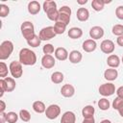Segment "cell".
Returning <instances> with one entry per match:
<instances>
[{
	"label": "cell",
	"instance_id": "obj_1",
	"mask_svg": "<svg viewBox=\"0 0 123 123\" xmlns=\"http://www.w3.org/2000/svg\"><path fill=\"white\" fill-rule=\"evenodd\" d=\"M19 62L23 65H34L37 62V55L29 48H22L19 52Z\"/></svg>",
	"mask_w": 123,
	"mask_h": 123
},
{
	"label": "cell",
	"instance_id": "obj_2",
	"mask_svg": "<svg viewBox=\"0 0 123 123\" xmlns=\"http://www.w3.org/2000/svg\"><path fill=\"white\" fill-rule=\"evenodd\" d=\"M43 11L46 12L48 19L57 22L59 17V10H57V4L55 1H45L43 2Z\"/></svg>",
	"mask_w": 123,
	"mask_h": 123
},
{
	"label": "cell",
	"instance_id": "obj_3",
	"mask_svg": "<svg viewBox=\"0 0 123 123\" xmlns=\"http://www.w3.org/2000/svg\"><path fill=\"white\" fill-rule=\"evenodd\" d=\"M20 30H21V34H22L23 37L26 40H29L36 36L35 27L31 21H24L20 26Z\"/></svg>",
	"mask_w": 123,
	"mask_h": 123
},
{
	"label": "cell",
	"instance_id": "obj_4",
	"mask_svg": "<svg viewBox=\"0 0 123 123\" xmlns=\"http://www.w3.org/2000/svg\"><path fill=\"white\" fill-rule=\"evenodd\" d=\"M13 51V43L11 40H5L0 45V60L4 61L10 58Z\"/></svg>",
	"mask_w": 123,
	"mask_h": 123
},
{
	"label": "cell",
	"instance_id": "obj_5",
	"mask_svg": "<svg viewBox=\"0 0 123 123\" xmlns=\"http://www.w3.org/2000/svg\"><path fill=\"white\" fill-rule=\"evenodd\" d=\"M70 16H71V9L68 6H62L59 9V17L57 22L63 23L67 26V24L70 22Z\"/></svg>",
	"mask_w": 123,
	"mask_h": 123
},
{
	"label": "cell",
	"instance_id": "obj_6",
	"mask_svg": "<svg viewBox=\"0 0 123 123\" xmlns=\"http://www.w3.org/2000/svg\"><path fill=\"white\" fill-rule=\"evenodd\" d=\"M10 72L12 74V76L15 79H18L22 76L23 74V68H22V64L20 62H16V61H12L10 63L9 66Z\"/></svg>",
	"mask_w": 123,
	"mask_h": 123
},
{
	"label": "cell",
	"instance_id": "obj_7",
	"mask_svg": "<svg viewBox=\"0 0 123 123\" xmlns=\"http://www.w3.org/2000/svg\"><path fill=\"white\" fill-rule=\"evenodd\" d=\"M38 37L41 40H50L56 37V33L54 30V26H48L45 28H42L39 31Z\"/></svg>",
	"mask_w": 123,
	"mask_h": 123
},
{
	"label": "cell",
	"instance_id": "obj_8",
	"mask_svg": "<svg viewBox=\"0 0 123 123\" xmlns=\"http://www.w3.org/2000/svg\"><path fill=\"white\" fill-rule=\"evenodd\" d=\"M60 113H61V108L59 105H56V104H52L48 106L45 111V115L50 120L56 119L60 115Z\"/></svg>",
	"mask_w": 123,
	"mask_h": 123
},
{
	"label": "cell",
	"instance_id": "obj_9",
	"mask_svg": "<svg viewBox=\"0 0 123 123\" xmlns=\"http://www.w3.org/2000/svg\"><path fill=\"white\" fill-rule=\"evenodd\" d=\"M98 90H99V93L104 97L111 96L115 92V86L112 83H106L101 85Z\"/></svg>",
	"mask_w": 123,
	"mask_h": 123
},
{
	"label": "cell",
	"instance_id": "obj_10",
	"mask_svg": "<svg viewBox=\"0 0 123 123\" xmlns=\"http://www.w3.org/2000/svg\"><path fill=\"white\" fill-rule=\"evenodd\" d=\"M114 43L111 39H104L100 44V49L105 54H111L114 51Z\"/></svg>",
	"mask_w": 123,
	"mask_h": 123
},
{
	"label": "cell",
	"instance_id": "obj_11",
	"mask_svg": "<svg viewBox=\"0 0 123 123\" xmlns=\"http://www.w3.org/2000/svg\"><path fill=\"white\" fill-rule=\"evenodd\" d=\"M89 36L91 39H100L104 36V29L100 26H93L89 30Z\"/></svg>",
	"mask_w": 123,
	"mask_h": 123
},
{
	"label": "cell",
	"instance_id": "obj_12",
	"mask_svg": "<svg viewBox=\"0 0 123 123\" xmlns=\"http://www.w3.org/2000/svg\"><path fill=\"white\" fill-rule=\"evenodd\" d=\"M56 64V61L55 58L52 55H44L41 59V65L46 68V69H50L52 67H54Z\"/></svg>",
	"mask_w": 123,
	"mask_h": 123
},
{
	"label": "cell",
	"instance_id": "obj_13",
	"mask_svg": "<svg viewBox=\"0 0 123 123\" xmlns=\"http://www.w3.org/2000/svg\"><path fill=\"white\" fill-rule=\"evenodd\" d=\"M61 94L63 97L70 98V97H72L75 94V87L72 85H70V84L63 85L62 86V88H61Z\"/></svg>",
	"mask_w": 123,
	"mask_h": 123
},
{
	"label": "cell",
	"instance_id": "obj_14",
	"mask_svg": "<svg viewBox=\"0 0 123 123\" xmlns=\"http://www.w3.org/2000/svg\"><path fill=\"white\" fill-rule=\"evenodd\" d=\"M54 55H55V58L59 61H65L66 59H68V56H69L67 50L63 47L56 48V50L54 52Z\"/></svg>",
	"mask_w": 123,
	"mask_h": 123
},
{
	"label": "cell",
	"instance_id": "obj_15",
	"mask_svg": "<svg viewBox=\"0 0 123 123\" xmlns=\"http://www.w3.org/2000/svg\"><path fill=\"white\" fill-rule=\"evenodd\" d=\"M83 49L85 52H87V53H90V52H93L96 47H97V43L94 39H86L83 42Z\"/></svg>",
	"mask_w": 123,
	"mask_h": 123
},
{
	"label": "cell",
	"instance_id": "obj_16",
	"mask_svg": "<svg viewBox=\"0 0 123 123\" xmlns=\"http://www.w3.org/2000/svg\"><path fill=\"white\" fill-rule=\"evenodd\" d=\"M76 122V115L73 111H65L62 115L61 123H75Z\"/></svg>",
	"mask_w": 123,
	"mask_h": 123
},
{
	"label": "cell",
	"instance_id": "obj_17",
	"mask_svg": "<svg viewBox=\"0 0 123 123\" xmlns=\"http://www.w3.org/2000/svg\"><path fill=\"white\" fill-rule=\"evenodd\" d=\"M76 16H77V19L79 21L85 22L89 17V12H88V10L86 8H79L78 11H77Z\"/></svg>",
	"mask_w": 123,
	"mask_h": 123
},
{
	"label": "cell",
	"instance_id": "obj_18",
	"mask_svg": "<svg viewBox=\"0 0 123 123\" xmlns=\"http://www.w3.org/2000/svg\"><path fill=\"white\" fill-rule=\"evenodd\" d=\"M68 59H69V62L71 63H79L82 61V59H83V55L78 50H72L69 53Z\"/></svg>",
	"mask_w": 123,
	"mask_h": 123
},
{
	"label": "cell",
	"instance_id": "obj_19",
	"mask_svg": "<svg viewBox=\"0 0 123 123\" xmlns=\"http://www.w3.org/2000/svg\"><path fill=\"white\" fill-rule=\"evenodd\" d=\"M107 63L108 65L111 67V68H116L119 66L120 64V59L117 55H114V54H111L108 57L107 59Z\"/></svg>",
	"mask_w": 123,
	"mask_h": 123
},
{
	"label": "cell",
	"instance_id": "obj_20",
	"mask_svg": "<svg viewBox=\"0 0 123 123\" xmlns=\"http://www.w3.org/2000/svg\"><path fill=\"white\" fill-rule=\"evenodd\" d=\"M118 76V72L115 68H108L104 72V78L108 81H114Z\"/></svg>",
	"mask_w": 123,
	"mask_h": 123
},
{
	"label": "cell",
	"instance_id": "obj_21",
	"mask_svg": "<svg viewBox=\"0 0 123 123\" xmlns=\"http://www.w3.org/2000/svg\"><path fill=\"white\" fill-rule=\"evenodd\" d=\"M28 12L29 13L35 15L40 12V4L37 1H31L28 4Z\"/></svg>",
	"mask_w": 123,
	"mask_h": 123
},
{
	"label": "cell",
	"instance_id": "obj_22",
	"mask_svg": "<svg viewBox=\"0 0 123 123\" xmlns=\"http://www.w3.org/2000/svg\"><path fill=\"white\" fill-rule=\"evenodd\" d=\"M68 37L72 39H77V38H80L82 36H83V31L81 28L79 27H72L68 30Z\"/></svg>",
	"mask_w": 123,
	"mask_h": 123
},
{
	"label": "cell",
	"instance_id": "obj_23",
	"mask_svg": "<svg viewBox=\"0 0 123 123\" xmlns=\"http://www.w3.org/2000/svg\"><path fill=\"white\" fill-rule=\"evenodd\" d=\"M4 81H5V85H6V91L7 92H12L14 90L15 88V81L13 78H11V77H6L4 78Z\"/></svg>",
	"mask_w": 123,
	"mask_h": 123
},
{
	"label": "cell",
	"instance_id": "obj_24",
	"mask_svg": "<svg viewBox=\"0 0 123 123\" xmlns=\"http://www.w3.org/2000/svg\"><path fill=\"white\" fill-rule=\"evenodd\" d=\"M95 112V110L93 108V106L87 105L86 107L83 108L82 110V115L84 116V118H89V117H93Z\"/></svg>",
	"mask_w": 123,
	"mask_h": 123
},
{
	"label": "cell",
	"instance_id": "obj_25",
	"mask_svg": "<svg viewBox=\"0 0 123 123\" xmlns=\"http://www.w3.org/2000/svg\"><path fill=\"white\" fill-rule=\"evenodd\" d=\"M33 110L37 113H43L46 111V107L42 101H35L33 103Z\"/></svg>",
	"mask_w": 123,
	"mask_h": 123
},
{
	"label": "cell",
	"instance_id": "obj_26",
	"mask_svg": "<svg viewBox=\"0 0 123 123\" xmlns=\"http://www.w3.org/2000/svg\"><path fill=\"white\" fill-rule=\"evenodd\" d=\"M64 79V76L62 72L60 71H56L51 75V81L54 84H61Z\"/></svg>",
	"mask_w": 123,
	"mask_h": 123
},
{
	"label": "cell",
	"instance_id": "obj_27",
	"mask_svg": "<svg viewBox=\"0 0 123 123\" xmlns=\"http://www.w3.org/2000/svg\"><path fill=\"white\" fill-rule=\"evenodd\" d=\"M91 7L94 11L96 12H100L104 9L105 7V3H104V0H92L91 2Z\"/></svg>",
	"mask_w": 123,
	"mask_h": 123
},
{
	"label": "cell",
	"instance_id": "obj_28",
	"mask_svg": "<svg viewBox=\"0 0 123 123\" xmlns=\"http://www.w3.org/2000/svg\"><path fill=\"white\" fill-rule=\"evenodd\" d=\"M66 29V25L63 24V23H61V22H55L54 24V30H55V33L56 35H62L64 33Z\"/></svg>",
	"mask_w": 123,
	"mask_h": 123
},
{
	"label": "cell",
	"instance_id": "obj_29",
	"mask_svg": "<svg viewBox=\"0 0 123 123\" xmlns=\"http://www.w3.org/2000/svg\"><path fill=\"white\" fill-rule=\"evenodd\" d=\"M110 101L107 99V98H101L99 101H98V107L100 110L102 111H107L110 109Z\"/></svg>",
	"mask_w": 123,
	"mask_h": 123
},
{
	"label": "cell",
	"instance_id": "obj_30",
	"mask_svg": "<svg viewBox=\"0 0 123 123\" xmlns=\"http://www.w3.org/2000/svg\"><path fill=\"white\" fill-rule=\"evenodd\" d=\"M40 42H41V39L39 38V37L38 36H35L34 37H32L31 39H29V40H27V43H28V45L29 46H31V47H37V46H39L40 45Z\"/></svg>",
	"mask_w": 123,
	"mask_h": 123
},
{
	"label": "cell",
	"instance_id": "obj_31",
	"mask_svg": "<svg viewBox=\"0 0 123 123\" xmlns=\"http://www.w3.org/2000/svg\"><path fill=\"white\" fill-rule=\"evenodd\" d=\"M18 114L14 111H9L7 113V122L8 123H16L18 120Z\"/></svg>",
	"mask_w": 123,
	"mask_h": 123
},
{
	"label": "cell",
	"instance_id": "obj_32",
	"mask_svg": "<svg viewBox=\"0 0 123 123\" xmlns=\"http://www.w3.org/2000/svg\"><path fill=\"white\" fill-rule=\"evenodd\" d=\"M19 117L24 122H29L31 120V114L27 110H20L19 111Z\"/></svg>",
	"mask_w": 123,
	"mask_h": 123
},
{
	"label": "cell",
	"instance_id": "obj_33",
	"mask_svg": "<svg viewBox=\"0 0 123 123\" xmlns=\"http://www.w3.org/2000/svg\"><path fill=\"white\" fill-rule=\"evenodd\" d=\"M111 32L114 36H117V37H120L123 35V25L122 24H115L112 29H111Z\"/></svg>",
	"mask_w": 123,
	"mask_h": 123
},
{
	"label": "cell",
	"instance_id": "obj_34",
	"mask_svg": "<svg viewBox=\"0 0 123 123\" xmlns=\"http://www.w3.org/2000/svg\"><path fill=\"white\" fill-rule=\"evenodd\" d=\"M8 75V66L4 62H0V77L1 79L6 78Z\"/></svg>",
	"mask_w": 123,
	"mask_h": 123
},
{
	"label": "cell",
	"instance_id": "obj_35",
	"mask_svg": "<svg viewBox=\"0 0 123 123\" xmlns=\"http://www.w3.org/2000/svg\"><path fill=\"white\" fill-rule=\"evenodd\" d=\"M10 13V8L5 4H0V16L6 17Z\"/></svg>",
	"mask_w": 123,
	"mask_h": 123
},
{
	"label": "cell",
	"instance_id": "obj_36",
	"mask_svg": "<svg viewBox=\"0 0 123 123\" xmlns=\"http://www.w3.org/2000/svg\"><path fill=\"white\" fill-rule=\"evenodd\" d=\"M55 50H56V49H54V46H53L51 43L45 44V45L43 46V48H42V51H43V53H44L45 55H51L52 53L55 52Z\"/></svg>",
	"mask_w": 123,
	"mask_h": 123
},
{
	"label": "cell",
	"instance_id": "obj_37",
	"mask_svg": "<svg viewBox=\"0 0 123 123\" xmlns=\"http://www.w3.org/2000/svg\"><path fill=\"white\" fill-rule=\"evenodd\" d=\"M122 105H123V99H122V98H119V97H116V98L113 100V102H112V108H113L114 110H117V111H118V109H119Z\"/></svg>",
	"mask_w": 123,
	"mask_h": 123
},
{
	"label": "cell",
	"instance_id": "obj_38",
	"mask_svg": "<svg viewBox=\"0 0 123 123\" xmlns=\"http://www.w3.org/2000/svg\"><path fill=\"white\" fill-rule=\"evenodd\" d=\"M115 15L118 19L123 20V6H118L115 10Z\"/></svg>",
	"mask_w": 123,
	"mask_h": 123
},
{
	"label": "cell",
	"instance_id": "obj_39",
	"mask_svg": "<svg viewBox=\"0 0 123 123\" xmlns=\"http://www.w3.org/2000/svg\"><path fill=\"white\" fill-rule=\"evenodd\" d=\"M6 91V85H5V81L4 79L0 80V97H2L4 95V92Z\"/></svg>",
	"mask_w": 123,
	"mask_h": 123
},
{
	"label": "cell",
	"instance_id": "obj_40",
	"mask_svg": "<svg viewBox=\"0 0 123 123\" xmlns=\"http://www.w3.org/2000/svg\"><path fill=\"white\" fill-rule=\"evenodd\" d=\"M116 94H117V97L123 99V86H119V87L116 89Z\"/></svg>",
	"mask_w": 123,
	"mask_h": 123
},
{
	"label": "cell",
	"instance_id": "obj_41",
	"mask_svg": "<svg viewBox=\"0 0 123 123\" xmlns=\"http://www.w3.org/2000/svg\"><path fill=\"white\" fill-rule=\"evenodd\" d=\"M5 121H7V113L0 112V123H5Z\"/></svg>",
	"mask_w": 123,
	"mask_h": 123
},
{
	"label": "cell",
	"instance_id": "obj_42",
	"mask_svg": "<svg viewBox=\"0 0 123 123\" xmlns=\"http://www.w3.org/2000/svg\"><path fill=\"white\" fill-rule=\"evenodd\" d=\"M82 123H95L94 117H89V118H84Z\"/></svg>",
	"mask_w": 123,
	"mask_h": 123
},
{
	"label": "cell",
	"instance_id": "obj_43",
	"mask_svg": "<svg viewBox=\"0 0 123 123\" xmlns=\"http://www.w3.org/2000/svg\"><path fill=\"white\" fill-rule=\"evenodd\" d=\"M6 110V104L3 100H0V112H4Z\"/></svg>",
	"mask_w": 123,
	"mask_h": 123
},
{
	"label": "cell",
	"instance_id": "obj_44",
	"mask_svg": "<svg viewBox=\"0 0 123 123\" xmlns=\"http://www.w3.org/2000/svg\"><path fill=\"white\" fill-rule=\"evenodd\" d=\"M116 42H117V44H118L119 46L123 47V35L117 37V39H116Z\"/></svg>",
	"mask_w": 123,
	"mask_h": 123
},
{
	"label": "cell",
	"instance_id": "obj_45",
	"mask_svg": "<svg viewBox=\"0 0 123 123\" xmlns=\"http://www.w3.org/2000/svg\"><path fill=\"white\" fill-rule=\"evenodd\" d=\"M118 112H119V114H120V115L123 117V105H122V106H121V107L118 109Z\"/></svg>",
	"mask_w": 123,
	"mask_h": 123
},
{
	"label": "cell",
	"instance_id": "obj_46",
	"mask_svg": "<svg viewBox=\"0 0 123 123\" xmlns=\"http://www.w3.org/2000/svg\"><path fill=\"white\" fill-rule=\"evenodd\" d=\"M77 3H78V4H80V5L86 4V3H87V0H84V1H80V0H78V1H77Z\"/></svg>",
	"mask_w": 123,
	"mask_h": 123
},
{
	"label": "cell",
	"instance_id": "obj_47",
	"mask_svg": "<svg viewBox=\"0 0 123 123\" xmlns=\"http://www.w3.org/2000/svg\"><path fill=\"white\" fill-rule=\"evenodd\" d=\"M100 123H111V121L109 120V119H104V120H102Z\"/></svg>",
	"mask_w": 123,
	"mask_h": 123
},
{
	"label": "cell",
	"instance_id": "obj_48",
	"mask_svg": "<svg viewBox=\"0 0 123 123\" xmlns=\"http://www.w3.org/2000/svg\"><path fill=\"white\" fill-rule=\"evenodd\" d=\"M121 62H122V63H123V57H122V60H121Z\"/></svg>",
	"mask_w": 123,
	"mask_h": 123
}]
</instances>
